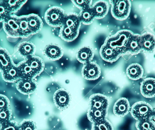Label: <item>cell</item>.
<instances>
[{"instance_id":"cell-1","label":"cell","mask_w":155,"mask_h":130,"mask_svg":"<svg viewBox=\"0 0 155 130\" xmlns=\"http://www.w3.org/2000/svg\"><path fill=\"white\" fill-rule=\"evenodd\" d=\"M134 33L129 30H121L114 35L107 37L104 43L124 55L126 54L127 44L129 38Z\"/></svg>"},{"instance_id":"cell-2","label":"cell","mask_w":155,"mask_h":130,"mask_svg":"<svg viewBox=\"0 0 155 130\" xmlns=\"http://www.w3.org/2000/svg\"><path fill=\"white\" fill-rule=\"evenodd\" d=\"M154 110L148 103L139 101L133 104L130 109V113L137 121L153 119Z\"/></svg>"},{"instance_id":"cell-3","label":"cell","mask_w":155,"mask_h":130,"mask_svg":"<svg viewBox=\"0 0 155 130\" xmlns=\"http://www.w3.org/2000/svg\"><path fill=\"white\" fill-rule=\"evenodd\" d=\"M109 2L111 5V14L114 19L123 21L128 18L131 10L130 1H110Z\"/></svg>"},{"instance_id":"cell-4","label":"cell","mask_w":155,"mask_h":130,"mask_svg":"<svg viewBox=\"0 0 155 130\" xmlns=\"http://www.w3.org/2000/svg\"><path fill=\"white\" fill-rule=\"evenodd\" d=\"M66 13L64 10L58 6H52L45 14V20L46 23L54 28L60 27L63 25Z\"/></svg>"},{"instance_id":"cell-5","label":"cell","mask_w":155,"mask_h":130,"mask_svg":"<svg viewBox=\"0 0 155 130\" xmlns=\"http://www.w3.org/2000/svg\"><path fill=\"white\" fill-rule=\"evenodd\" d=\"M3 29L7 36L12 38H20L18 16L10 14L2 22Z\"/></svg>"},{"instance_id":"cell-6","label":"cell","mask_w":155,"mask_h":130,"mask_svg":"<svg viewBox=\"0 0 155 130\" xmlns=\"http://www.w3.org/2000/svg\"><path fill=\"white\" fill-rule=\"evenodd\" d=\"M71 98L70 93L64 89H58L54 94V104L60 110H64L69 107Z\"/></svg>"},{"instance_id":"cell-7","label":"cell","mask_w":155,"mask_h":130,"mask_svg":"<svg viewBox=\"0 0 155 130\" xmlns=\"http://www.w3.org/2000/svg\"><path fill=\"white\" fill-rule=\"evenodd\" d=\"M81 73L82 76L86 80L95 81L100 77L101 70L97 63L91 62L84 65Z\"/></svg>"},{"instance_id":"cell-8","label":"cell","mask_w":155,"mask_h":130,"mask_svg":"<svg viewBox=\"0 0 155 130\" xmlns=\"http://www.w3.org/2000/svg\"><path fill=\"white\" fill-rule=\"evenodd\" d=\"M37 83L33 79H21L16 82L17 90L24 95H31L36 91Z\"/></svg>"},{"instance_id":"cell-9","label":"cell","mask_w":155,"mask_h":130,"mask_svg":"<svg viewBox=\"0 0 155 130\" xmlns=\"http://www.w3.org/2000/svg\"><path fill=\"white\" fill-rule=\"evenodd\" d=\"M99 54L103 60L110 63L115 62L123 55L121 52L105 43L100 48Z\"/></svg>"},{"instance_id":"cell-10","label":"cell","mask_w":155,"mask_h":130,"mask_svg":"<svg viewBox=\"0 0 155 130\" xmlns=\"http://www.w3.org/2000/svg\"><path fill=\"white\" fill-rule=\"evenodd\" d=\"M89 108L95 109H108L109 102L108 98L101 94H94L88 99Z\"/></svg>"},{"instance_id":"cell-11","label":"cell","mask_w":155,"mask_h":130,"mask_svg":"<svg viewBox=\"0 0 155 130\" xmlns=\"http://www.w3.org/2000/svg\"><path fill=\"white\" fill-rule=\"evenodd\" d=\"M141 94L146 98L155 97V78L148 77L143 80L140 85Z\"/></svg>"},{"instance_id":"cell-12","label":"cell","mask_w":155,"mask_h":130,"mask_svg":"<svg viewBox=\"0 0 155 130\" xmlns=\"http://www.w3.org/2000/svg\"><path fill=\"white\" fill-rule=\"evenodd\" d=\"M44 55L52 61L60 59L64 55V51L60 45L54 43L48 44L44 50Z\"/></svg>"},{"instance_id":"cell-13","label":"cell","mask_w":155,"mask_h":130,"mask_svg":"<svg viewBox=\"0 0 155 130\" xmlns=\"http://www.w3.org/2000/svg\"><path fill=\"white\" fill-rule=\"evenodd\" d=\"M130 107L129 101L125 98L118 99L114 104L113 112L117 117H124L130 112Z\"/></svg>"},{"instance_id":"cell-14","label":"cell","mask_w":155,"mask_h":130,"mask_svg":"<svg viewBox=\"0 0 155 130\" xmlns=\"http://www.w3.org/2000/svg\"><path fill=\"white\" fill-rule=\"evenodd\" d=\"M140 44L142 51L152 53L155 49V37L151 33L146 32L140 36Z\"/></svg>"},{"instance_id":"cell-15","label":"cell","mask_w":155,"mask_h":130,"mask_svg":"<svg viewBox=\"0 0 155 130\" xmlns=\"http://www.w3.org/2000/svg\"><path fill=\"white\" fill-rule=\"evenodd\" d=\"M108 109H95L88 108L87 116L88 120L92 124L97 123L107 119Z\"/></svg>"},{"instance_id":"cell-16","label":"cell","mask_w":155,"mask_h":130,"mask_svg":"<svg viewBox=\"0 0 155 130\" xmlns=\"http://www.w3.org/2000/svg\"><path fill=\"white\" fill-rule=\"evenodd\" d=\"M1 73L3 80L6 82H17L21 79L18 66L15 63L6 68Z\"/></svg>"},{"instance_id":"cell-17","label":"cell","mask_w":155,"mask_h":130,"mask_svg":"<svg viewBox=\"0 0 155 130\" xmlns=\"http://www.w3.org/2000/svg\"><path fill=\"white\" fill-rule=\"evenodd\" d=\"M17 51L19 55L25 60L35 55L36 47L31 42L23 41L17 46Z\"/></svg>"},{"instance_id":"cell-18","label":"cell","mask_w":155,"mask_h":130,"mask_svg":"<svg viewBox=\"0 0 155 130\" xmlns=\"http://www.w3.org/2000/svg\"><path fill=\"white\" fill-rule=\"evenodd\" d=\"M27 15V22L32 35L39 33L42 29L43 22L41 17L35 14Z\"/></svg>"},{"instance_id":"cell-19","label":"cell","mask_w":155,"mask_h":130,"mask_svg":"<svg viewBox=\"0 0 155 130\" xmlns=\"http://www.w3.org/2000/svg\"><path fill=\"white\" fill-rule=\"evenodd\" d=\"M140 36L139 34H134L130 37L126 46V53L137 55L142 52L140 44Z\"/></svg>"},{"instance_id":"cell-20","label":"cell","mask_w":155,"mask_h":130,"mask_svg":"<svg viewBox=\"0 0 155 130\" xmlns=\"http://www.w3.org/2000/svg\"><path fill=\"white\" fill-rule=\"evenodd\" d=\"M94 56V50L89 46H84L79 49L76 53L77 60L82 64L91 62Z\"/></svg>"},{"instance_id":"cell-21","label":"cell","mask_w":155,"mask_h":130,"mask_svg":"<svg viewBox=\"0 0 155 130\" xmlns=\"http://www.w3.org/2000/svg\"><path fill=\"white\" fill-rule=\"evenodd\" d=\"M95 19L100 20L104 18L108 13L109 5L105 1H99L95 3L92 7Z\"/></svg>"},{"instance_id":"cell-22","label":"cell","mask_w":155,"mask_h":130,"mask_svg":"<svg viewBox=\"0 0 155 130\" xmlns=\"http://www.w3.org/2000/svg\"><path fill=\"white\" fill-rule=\"evenodd\" d=\"M144 69L143 66L137 63H132L127 66L126 74L128 78L133 81L140 80L144 75Z\"/></svg>"},{"instance_id":"cell-23","label":"cell","mask_w":155,"mask_h":130,"mask_svg":"<svg viewBox=\"0 0 155 130\" xmlns=\"http://www.w3.org/2000/svg\"><path fill=\"white\" fill-rule=\"evenodd\" d=\"M25 60L37 76L43 71L45 65L43 60L40 57L34 55Z\"/></svg>"},{"instance_id":"cell-24","label":"cell","mask_w":155,"mask_h":130,"mask_svg":"<svg viewBox=\"0 0 155 130\" xmlns=\"http://www.w3.org/2000/svg\"><path fill=\"white\" fill-rule=\"evenodd\" d=\"M79 33V30L62 26L60 29L59 36L63 40L71 42L77 39Z\"/></svg>"},{"instance_id":"cell-25","label":"cell","mask_w":155,"mask_h":130,"mask_svg":"<svg viewBox=\"0 0 155 130\" xmlns=\"http://www.w3.org/2000/svg\"><path fill=\"white\" fill-rule=\"evenodd\" d=\"M21 79L34 80L37 75L31 68L28 65L25 60L17 64Z\"/></svg>"},{"instance_id":"cell-26","label":"cell","mask_w":155,"mask_h":130,"mask_svg":"<svg viewBox=\"0 0 155 130\" xmlns=\"http://www.w3.org/2000/svg\"><path fill=\"white\" fill-rule=\"evenodd\" d=\"M81 25L78 14L76 13H66L63 26L79 30Z\"/></svg>"},{"instance_id":"cell-27","label":"cell","mask_w":155,"mask_h":130,"mask_svg":"<svg viewBox=\"0 0 155 130\" xmlns=\"http://www.w3.org/2000/svg\"><path fill=\"white\" fill-rule=\"evenodd\" d=\"M1 2L5 6L10 14H13L19 11L27 2V1L5 0V1H1Z\"/></svg>"},{"instance_id":"cell-28","label":"cell","mask_w":155,"mask_h":130,"mask_svg":"<svg viewBox=\"0 0 155 130\" xmlns=\"http://www.w3.org/2000/svg\"><path fill=\"white\" fill-rule=\"evenodd\" d=\"M13 64L12 56L8 51L3 48H0V72H2Z\"/></svg>"},{"instance_id":"cell-29","label":"cell","mask_w":155,"mask_h":130,"mask_svg":"<svg viewBox=\"0 0 155 130\" xmlns=\"http://www.w3.org/2000/svg\"><path fill=\"white\" fill-rule=\"evenodd\" d=\"M20 38H27L32 35L29 29L27 15L18 16Z\"/></svg>"},{"instance_id":"cell-30","label":"cell","mask_w":155,"mask_h":130,"mask_svg":"<svg viewBox=\"0 0 155 130\" xmlns=\"http://www.w3.org/2000/svg\"><path fill=\"white\" fill-rule=\"evenodd\" d=\"M78 15L81 23L86 25H90L93 23L95 19L91 7L81 10Z\"/></svg>"},{"instance_id":"cell-31","label":"cell","mask_w":155,"mask_h":130,"mask_svg":"<svg viewBox=\"0 0 155 130\" xmlns=\"http://www.w3.org/2000/svg\"><path fill=\"white\" fill-rule=\"evenodd\" d=\"M136 127L137 130H155V122L153 119L138 121Z\"/></svg>"},{"instance_id":"cell-32","label":"cell","mask_w":155,"mask_h":130,"mask_svg":"<svg viewBox=\"0 0 155 130\" xmlns=\"http://www.w3.org/2000/svg\"><path fill=\"white\" fill-rule=\"evenodd\" d=\"M12 116L11 108L0 110V127L12 120Z\"/></svg>"},{"instance_id":"cell-33","label":"cell","mask_w":155,"mask_h":130,"mask_svg":"<svg viewBox=\"0 0 155 130\" xmlns=\"http://www.w3.org/2000/svg\"><path fill=\"white\" fill-rule=\"evenodd\" d=\"M19 130H37L36 123L31 120H24L19 124Z\"/></svg>"},{"instance_id":"cell-34","label":"cell","mask_w":155,"mask_h":130,"mask_svg":"<svg viewBox=\"0 0 155 130\" xmlns=\"http://www.w3.org/2000/svg\"><path fill=\"white\" fill-rule=\"evenodd\" d=\"M92 127L97 130H114L113 125L107 119L97 123L92 124Z\"/></svg>"},{"instance_id":"cell-35","label":"cell","mask_w":155,"mask_h":130,"mask_svg":"<svg viewBox=\"0 0 155 130\" xmlns=\"http://www.w3.org/2000/svg\"><path fill=\"white\" fill-rule=\"evenodd\" d=\"M72 2L75 6L80 9V11L87 8H90L92 6V3H93L92 1H84V0L72 1Z\"/></svg>"},{"instance_id":"cell-36","label":"cell","mask_w":155,"mask_h":130,"mask_svg":"<svg viewBox=\"0 0 155 130\" xmlns=\"http://www.w3.org/2000/svg\"><path fill=\"white\" fill-rule=\"evenodd\" d=\"M0 128L2 130H19V124L12 120L0 127Z\"/></svg>"},{"instance_id":"cell-37","label":"cell","mask_w":155,"mask_h":130,"mask_svg":"<svg viewBox=\"0 0 155 130\" xmlns=\"http://www.w3.org/2000/svg\"><path fill=\"white\" fill-rule=\"evenodd\" d=\"M10 100L8 97L2 94H0V110L10 108Z\"/></svg>"},{"instance_id":"cell-38","label":"cell","mask_w":155,"mask_h":130,"mask_svg":"<svg viewBox=\"0 0 155 130\" xmlns=\"http://www.w3.org/2000/svg\"><path fill=\"white\" fill-rule=\"evenodd\" d=\"M9 15L10 14L0 1V22L2 23Z\"/></svg>"},{"instance_id":"cell-39","label":"cell","mask_w":155,"mask_h":130,"mask_svg":"<svg viewBox=\"0 0 155 130\" xmlns=\"http://www.w3.org/2000/svg\"><path fill=\"white\" fill-rule=\"evenodd\" d=\"M153 119L154 121L155 122V109L154 110L153 115Z\"/></svg>"},{"instance_id":"cell-40","label":"cell","mask_w":155,"mask_h":130,"mask_svg":"<svg viewBox=\"0 0 155 130\" xmlns=\"http://www.w3.org/2000/svg\"><path fill=\"white\" fill-rule=\"evenodd\" d=\"M91 130H97L96 129L94 128H93V127H92V129Z\"/></svg>"},{"instance_id":"cell-41","label":"cell","mask_w":155,"mask_h":130,"mask_svg":"<svg viewBox=\"0 0 155 130\" xmlns=\"http://www.w3.org/2000/svg\"><path fill=\"white\" fill-rule=\"evenodd\" d=\"M0 130H1V128H0Z\"/></svg>"}]
</instances>
